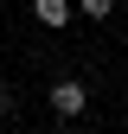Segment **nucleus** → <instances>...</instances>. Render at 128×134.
<instances>
[{
	"instance_id": "obj_1",
	"label": "nucleus",
	"mask_w": 128,
	"mask_h": 134,
	"mask_svg": "<svg viewBox=\"0 0 128 134\" xmlns=\"http://www.w3.org/2000/svg\"><path fill=\"white\" fill-rule=\"evenodd\" d=\"M83 109H90V90H83L77 77H58V83H51V115L71 121V115H83Z\"/></svg>"
},
{
	"instance_id": "obj_2",
	"label": "nucleus",
	"mask_w": 128,
	"mask_h": 134,
	"mask_svg": "<svg viewBox=\"0 0 128 134\" xmlns=\"http://www.w3.org/2000/svg\"><path fill=\"white\" fill-rule=\"evenodd\" d=\"M32 19H39V26H64V19H71V0H32Z\"/></svg>"
},
{
	"instance_id": "obj_3",
	"label": "nucleus",
	"mask_w": 128,
	"mask_h": 134,
	"mask_svg": "<svg viewBox=\"0 0 128 134\" xmlns=\"http://www.w3.org/2000/svg\"><path fill=\"white\" fill-rule=\"evenodd\" d=\"M83 13H90V19H109V13H115V0H83Z\"/></svg>"
},
{
	"instance_id": "obj_4",
	"label": "nucleus",
	"mask_w": 128,
	"mask_h": 134,
	"mask_svg": "<svg viewBox=\"0 0 128 134\" xmlns=\"http://www.w3.org/2000/svg\"><path fill=\"white\" fill-rule=\"evenodd\" d=\"M7 102H13V90H7V83H0V115H7Z\"/></svg>"
}]
</instances>
